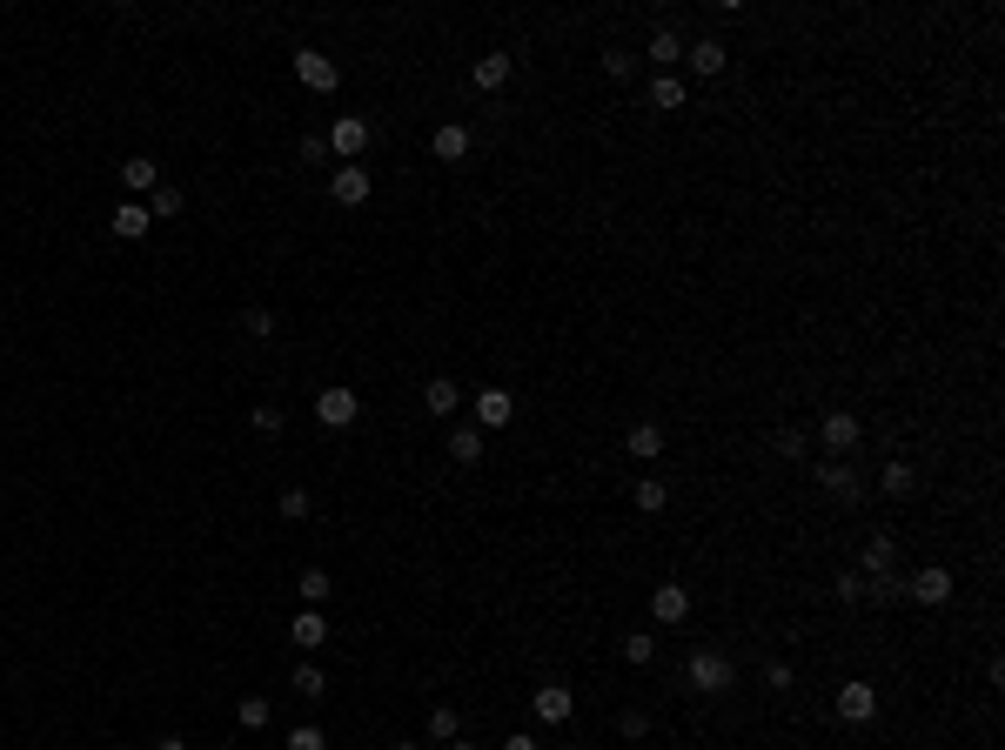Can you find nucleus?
Returning <instances> with one entry per match:
<instances>
[{
  "label": "nucleus",
  "instance_id": "f257e3e1",
  "mask_svg": "<svg viewBox=\"0 0 1005 750\" xmlns=\"http://www.w3.org/2000/svg\"><path fill=\"white\" fill-rule=\"evenodd\" d=\"M684 677H691V690H697V697H724V690H731V677H737V663L724 657V650H691Z\"/></svg>",
  "mask_w": 1005,
  "mask_h": 750
},
{
  "label": "nucleus",
  "instance_id": "f03ea898",
  "mask_svg": "<svg viewBox=\"0 0 1005 750\" xmlns=\"http://www.w3.org/2000/svg\"><path fill=\"white\" fill-rule=\"evenodd\" d=\"M811 476H818V489H825L831 503H865V483H858L851 456H831V463H818Z\"/></svg>",
  "mask_w": 1005,
  "mask_h": 750
},
{
  "label": "nucleus",
  "instance_id": "7ed1b4c3",
  "mask_svg": "<svg viewBox=\"0 0 1005 750\" xmlns=\"http://www.w3.org/2000/svg\"><path fill=\"white\" fill-rule=\"evenodd\" d=\"M295 81L309 94H335V81H342V67L322 54V47H295Z\"/></svg>",
  "mask_w": 1005,
  "mask_h": 750
},
{
  "label": "nucleus",
  "instance_id": "20e7f679",
  "mask_svg": "<svg viewBox=\"0 0 1005 750\" xmlns=\"http://www.w3.org/2000/svg\"><path fill=\"white\" fill-rule=\"evenodd\" d=\"M356 416H362V396H356V389H342V382L315 396V422H322V429H356Z\"/></svg>",
  "mask_w": 1005,
  "mask_h": 750
},
{
  "label": "nucleus",
  "instance_id": "39448f33",
  "mask_svg": "<svg viewBox=\"0 0 1005 750\" xmlns=\"http://www.w3.org/2000/svg\"><path fill=\"white\" fill-rule=\"evenodd\" d=\"M818 442H825L831 456H851V449H858V442H865V422L851 416V409H831V416L818 422Z\"/></svg>",
  "mask_w": 1005,
  "mask_h": 750
},
{
  "label": "nucleus",
  "instance_id": "423d86ee",
  "mask_svg": "<svg viewBox=\"0 0 1005 750\" xmlns=\"http://www.w3.org/2000/svg\"><path fill=\"white\" fill-rule=\"evenodd\" d=\"M905 596H912V603H925V610H938V603H952V570H938V563L912 570V576H905Z\"/></svg>",
  "mask_w": 1005,
  "mask_h": 750
},
{
  "label": "nucleus",
  "instance_id": "0eeeda50",
  "mask_svg": "<svg viewBox=\"0 0 1005 750\" xmlns=\"http://www.w3.org/2000/svg\"><path fill=\"white\" fill-rule=\"evenodd\" d=\"M362 148H369V121H362V114H342V121L329 128V155L335 161H362Z\"/></svg>",
  "mask_w": 1005,
  "mask_h": 750
},
{
  "label": "nucleus",
  "instance_id": "6e6552de",
  "mask_svg": "<svg viewBox=\"0 0 1005 750\" xmlns=\"http://www.w3.org/2000/svg\"><path fill=\"white\" fill-rule=\"evenodd\" d=\"M369 188H376V181H369V168H362V161H342V168L329 175V195L342 201V208H362V201H369Z\"/></svg>",
  "mask_w": 1005,
  "mask_h": 750
},
{
  "label": "nucleus",
  "instance_id": "1a4fd4ad",
  "mask_svg": "<svg viewBox=\"0 0 1005 750\" xmlns=\"http://www.w3.org/2000/svg\"><path fill=\"white\" fill-rule=\"evenodd\" d=\"M530 710H536V724H570V710H577V697H570V684H536Z\"/></svg>",
  "mask_w": 1005,
  "mask_h": 750
},
{
  "label": "nucleus",
  "instance_id": "9d476101",
  "mask_svg": "<svg viewBox=\"0 0 1005 750\" xmlns=\"http://www.w3.org/2000/svg\"><path fill=\"white\" fill-rule=\"evenodd\" d=\"M838 717H845V724H871V717H878V690H871L865 677H851V684L838 690Z\"/></svg>",
  "mask_w": 1005,
  "mask_h": 750
},
{
  "label": "nucleus",
  "instance_id": "9b49d317",
  "mask_svg": "<svg viewBox=\"0 0 1005 750\" xmlns=\"http://www.w3.org/2000/svg\"><path fill=\"white\" fill-rule=\"evenodd\" d=\"M108 228L121 235V242H141V235L155 228V215H148V201H114V208H108Z\"/></svg>",
  "mask_w": 1005,
  "mask_h": 750
},
{
  "label": "nucleus",
  "instance_id": "f8f14e48",
  "mask_svg": "<svg viewBox=\"0 0 1005 750\" xmlns=\"http://www.w3.org/2000/svg\"><path fill=\"white\" fill-rule=\"evenodd\" d=\"M684 61H691L697 74L711 81V74H724V67H731V47L717 41V34H704V41H684Z\"/></svg>",
  "mask_w": 1005,
  "mask_h": 750
},
{
  "label": "nucleus",
  "instance_id": "ddd939ff",
  "mask_svg": "<svg viewBox=\"0 0 1005 750\" xmlns=\"http://www.w3.org/2000/svg\"><path fill=\"white\" fill-rule=\"evenodd\" d=\"M650 617L657 623H684L691 617V590H684V583H657V590H650Z\"/></svg>",
  "mask_w": 1005,
  "mask_h": 750
},
{
  "label": "nucleus",
  "instance_id": "4468645a",
  "mask_svg": "<svg viewBox=\"0 0 1005 750\" xmlns=\"http://www.w3.org/2000/svg\"><path fill=\"white\" fill-rule=\"evenodd\" d=\"M510 416H516L510 389H476V429H503Z\"/></svg>",
  "mask_w": 1005,
  "mask_h": 750
},
{
  "label": "nucleus",
  "instance_id": "2eb2a0df",
  "mask_svg": "<svg viewBox=\"0 0 1005 750\" xmlns=\"http://www.w3.org/2000/svg\"><path fill=\"white\" fill-rule=\"evenodd\" d=\"M644 61L650 67H677L684 61V34H677V27H657V34L644 41Z\"/></svg>",
  "mask_w": 1005,
  "mask_h": 750
},
{
  "label": "nucleus",
  "instance_id": "dca6fc26",
  "mask_svg": "<svg viewBox=\"0 0 1005 750\" xmlns=\"http://www.w3.org/2000/svg\"><path fill=\"white\" fill-rule=\"evenodd\" d=\"M429 155H436V161H463L469 155V128H463V121H443V128L429 134Z\"/></svg>",
  "mask_w": 1005,
  "mask_h": 750
},
{
  "label": "nucleus",
  "instance_id": "f3484780",
  "mask_svg": "<svg viewBox=\"0 0 1005 750\" xmlns=\"http://www.w3.org/2000/svg\"><path fill=\"white\" fill-rule=\"evenodd\" d=\"M510 54H483V61H476V67H469V81H476V94H496V88H503V81H510Z\"/></svg>",
  "mask_w": 1005,
  "mask_h": 750
},
{
  "label": "nucleus",
  "instance_id": "a211bd4d",
  "mask_svg": "<svg viewBox=\"0 0 1005 750\" xmlns=\"http://www.w3.org/2000/svg\"><path fill=\"white\" fill-rule=\"evenodd\" d=\"M456 402H463V389H456L449 375H429L423 382V409L429 416H456Z\"/></svg>",
  "mask_w": 1005,
  "mask_h": 750
},
{
  "label": "nucleus",
  "instance_id": "6ab92c4d",
  "mask_svg": "<svg viewBox=\"0 0 1005 750\" xmlns=\"http://www.w3.org/2000/svg\"><path fill=\"white\" fill-rule=\"evenodd\" d=\"M121 181H128L134 195H155V188H161V168H155L148 155H128V161H121Z\"/></svg>",
  "mask_w": 1005,
  "mask_h": 750
},
{
  "label": "nucleus",
  "instance_id": "aec40b11",
  "mask_svg": "<svg viewBox=\"0 0 1005 750\" xmlns=\"http://www.w3.org/2000/svg\"><path fill=\"white\" fill-rule=\"evenodd\" d=\"M892 563H898V543H892V536H871L865 556H858V576H885Z\"/></svg>",
  "mask_w": 1005,
  "mask_h": 750
},
{
  "label": "nucleus",
  "instance_id": "412c9836",
  "mask_svg": "<svg viewBox=\"0 0 1005 750\" xmlns=\"http://www.w3.org/2000/svg\"><path fill=\"white\" fill-rule=\"evenodd\" d=\"M684 101H691V94H684L677 74H657V81H650V108H657V114H677Z\"/></svg>",
  "mask_w": 1005,
  "mask_h": 750
},
{
  "label": "nucleus",
  "instance_id": "4be33fe9",
  "mask_svg": "<svg viewBox=\"0 0 1005 750\" xmlns=\"http://www.w3.org/2000/svg\"><path fill=\"white\" fill-rule=\"evenodd\" d=\"M624 449L637 456V463H650V456H664V429H657V422H637V429L624 436Z\"/></svg>",
  "mask_w": 1005,
  "mask_h": 750
},
{
  "label": "nucleus",
  "instance_id": "5701e85b",
  "mask_svg": "<svg viewBox=\"0 0 1005 750\" xmlns=\"http://www.w3.org/2000/svg\"><path fill=\"white\" fill-rule=\"evenodd\" d=\"M878 489H885V496H912V489H918V469L905 463V456H892V463H885V476H878Z\"/></svg>",
  "mask_w": 1005,
  "mask_h": 750
},
{
  "label": "nucleus",
  "instance_id": "b1692460",
  "mask_svg": "<svg viewBox=\"0 0 1005 750\" xmlns=\"http://www.w3.org/2000/svg\"><path fill=\"white\" fill-rule=\"evenodd\" d=\"M771 449H778L784 463H804V449H811V429H798V422H784L778 436H771Z\"/></svg>",
  "mask_w": 1005,
  "mask_h": 750
},
{
  "label": "nucleus",
  "instance_id": "393cba45",
  "mask_svg": "<svg viewBox=\"0 0 1005 750\" xmlns=\"http://www.w3.org/2000/svg\"><path fill=\"white\" fill-rule=\"evenodd\" d=\"M329 590H335L329 570H302V576H295V596H302L309 610H322V603H329Z\"/></svg>",
  "mask_w": 1005,
  "mask_h": 750
},
{
  "label": "nucleus",
  "instance_id": "a878e982",
  "mask_svg": "<svg viewBox=\"0 0 1005 750\" xmlns=\"http://www.w3.org/2000/svg\"><path fill=\"white\" fill-rule=\"evenodd\" d=\"M289 637L302 643V650H322V643H329V623H322V610H302V617H295V630H289Z\"/></svg>",
  "mask_w": 1005,
  "mask_h": 750
},
{
  "label": "nucleus",
  "instance_id": "bb28decb",
  "mask_svg": "<svg viewBox=\"0 0 1005 750\" xmlns=\"http://www.w3.org/2000/svg\"><path fill=\"white\" fill-rule=\"evenodd\" d=\"M181 208H188V195H181V188H175V181H161V188H155V195H148V215H155V221H175V215H181Z\"/></svg>",
  "mask_w": 1005,
  "mask_h": 750
},
{
  "label": "nucleus",
  "instance_id": "cd10ccee",
  "mask_svg": "<svg viewBox=\"0 0 1005 750\" xmlns=\"http://www.w3.org/2000/svg\"><path fill=\"white\" fill-rule=\"evenodd\" d=\"M865 596H871V603H905V576H898V570L865 576Z\"/></svg>",
  "mask_w": 1005,
  "mask_h": 750
},
{
  "label": "nucleus",
  "instance_id": "c85d7f7f",
  "mask_svg": "<svg viewBox=\"0 0 1005 750\" xmlns=\"http://www.w3.org/2000/svg\"><path fill=\"white\" fill-rule=\"evenodd\" d=\"M449 456L456 463H483V429H449Z\"/></svg>",
  "mask_w": 1005,
  "mask_h": 750
},
{
  "label": "nucleus",
  "instance_id": "c756f323",
  "mask_svg": "<svg viewBox=\"0 0 1005 750\" xmlns=\"http://www.w3.org/2000/svg\"><path fill=\"white\" fill-rule=\"evenodd\" d=\"M630 503H637V509H644V516H657V509H664V503H670V483H657V476H644V483H637V489H630Z\"/></svg>",
  "mask_w": 1005,
  "mask_h": 750
},
{
  "label": "nucleus",
  "instance_id": "7c9ffc66",
  "mask_svg": "<svg viewBox=\"0 0 1005 750\" xmlns=\"http://www.w3.org/2000/svg\"><path fill=\"white\" fill-rule=\"evenodd\" d=\"M456 730H463V717H456L449 704L429 710V744H456Z\"/></svg>",
  "mask_w": 1005,
  "mask_h": 750
},
{
  "label": "nucleus",
  "instance_id": "2f4dec72",
  "mask_svg": "<svg viewBox=\"0 0 1005 750\" xmlns=\"http://www.w3.org/2000/svg\"><path fill=\"white\" fill-rule=\"evenodd\" d=\"M603 74H610V81H630V74H637V54H630V47H603Z\"/></svg>",
  "mask_w": 1005,
  "mask_h": 750
},
{
  "label": "nucleus",
  "instance_id": "473e14b6",
  "mask_svg": "<svg viewBox=\"0 0 1005 750\" xmlns=\"http://www.w3.org/2000/svg\"><path fill=\"white\" fill-rule=\"evenodd\" d=\"M650 657H657V637H650V630H630V637H624V663H637V670H644Z\"/></svg>",
  "mask_w": 1005,
  "mask_h": 750
},
{
  "label": "nucleus",
  "instance_id": "72a5a7b5",
  "mask_svg": "<svg viewBox=\"0 0 1005 750\" xmlns=\"http://www.w3.org/2000/svg\"><path fill=\"white\" fill-rule=\"evenodd\" d=\"M235 717H242V730H268V697H242Z\"/></svg>",
  "mask_w": 1005,
  "mask_h": 750
},
{
  "label": "nucleus",
  "instance_id": "f704fd0d",
  "mask_svg": "<svg viewBox=\"0 0 1005 750\" xmlns=\"http://www.w3.org/2000/svg\"><path fill=\"white\" fill-rule=\"evenodd\" d=\"M275 509H282L289 523H302V516L315 509V496H309V489H282V503H275Z\"/></svg>",
  "mask_w": 1005,
  "mask_h": 750
},
{
  "label": "nucleus",
  "instance_id": "c9c22d12",
  "mask_svg": "<svg viewBox=\"0 0 1005 750\" xmlns=\"http://www.w3.org/2000/svg\"><path fill=\"white\" fill-rule=\"evenodd\" d=\"M295 697H322V663H295Z\"/></svg>",
  "mask_w": 1005,
  "mask_h": 750
},
{
  "label": "nucleus",
  "instance_id": "e433bc0d",
  "mask_svg": "<svg viewBox=\"0 0 1005 750\" xmlns=\"http://www.w3.org/2000/svg\"><path fill=\"white\" fill-rule=\"evenodd\" d=\"M289 750H329V737H322V724H295L289 730Z\"/></svg>",
  "mask_w": 1005,
  "mask_h": 750
},
{
  "label": "nucleus",
  "instance_id": "4c0bfd02",
  "mask_svg": "<svg viewBox=\"0 0 1005 750\" xmlns=\"http://www.w3.org/2000/svg\"><path fill=\"white\" fill-rule=\"evenodd\" d=\"M248 429H255V436H282V409H275V402H262V409L248 416Z\"/></svg>",
  "mask_w": 1005,
  "mask_h": 750
},
{
  "label": "nucleus",
  "instance_id": "58836bf2",
  "mask_svg": "<svg viewBox=\"0 0 1005 750\" xmlns=\"http://www.w3.org/2000/svg\"><path fill=\"white\" fill-rule=\"evenodd\" d=\"M242 335L268 342V335H275V315H268V309H242Z\"/></svg>",
  "mask_w": 1005,
  "mask_h": 750
},
{
  "label": "nucleus",
  "instance_id": "ea45409f",
  "mask_svg": "<svg viewBox=\"0 0 1005 750\" xmlns=\"http://www.w3.org/2000/svg\"><path fill=\"white\" fill-rule=\"evenodd\" d=\"M617 730L637 744V737H650V717H644V710H617Z\"/></svg>",
  "mask_w": 1005,
  "mask_h": 750
},
{
  "label": "nucleus",
  "instance_id": "a19ab883",
  "mask_svg": "<svg viewBox=\"0 0 1005 750\" xmlns=\"http://www.w3.org/2000/svg\"><path fill=\"white\" fill-rule=\"evenodd\" d=\"M764 684H771V690H791V684H798V670H791V663H764Z\"/></svg>",
  "mask_w": 1005,
  "mask_h": 750
},
{
  "label": "nucleus",
  "instance_id": "79ce46f5",
  "mask_svg": "<svg viewBox=\"0 0 1005 750\" xmlns=\"http://www.w3.org/2000/svg\"><path fill=\"white\" fill-rule=\"evenodd\" d=\"M858 596H865V576L845 570V576H838V603H858Z\"/></svg>",
  "mask_w": 1005,
  "mask_h": 750
},
{
  "label": "nucleus",
  "instance_id": "37998d69",
  "mask_svg": "<svg viewBox=\"0 0 1005 750\" xmlns=\"http://www.w3.org/2000/svg\"><path fill=\"white\" fill-rule=\"evenodd\" d=\"M302 161H315V168H322V161H329V141H322V134H302Z\"/></svg>",
  "mask_w": 1005,
  "mask_h": 750
},
{
  "label": "nucleus",
  "instance_id": "c03bdc74",
  "mask_svg": "<svg viewBox=\"0 0 1005 750\" xmlns=\"http://www.w3.org/2000/svg\"><path fill=\"white\" fill-rule=\"evenodd\" d=\"M503 750H536V737H530V730H510V737H503Z\"/></svg>",
  "mask_w": 1005,
  "mask_h": 750
},
{
  "label": "nucleus",
  "instance_id": "a18cd8bd",
  "mask_svg": "<svg viewBox=\"0 0 1005 750\" xmlns=\"http://www.w3.org/2000/svg\"><path fill=\"white\" fill-rule=\"evenodd\" d=\"M155 750H188V744H181V737H161V744Z\"/></svg>",
  "mask_w": 1005,
  "mask_h": 750
},
{
  "label": "nucleus",
  "instance_id": "49530a36",
  "mask_svg": "<svg viewBox=\"0 0 1005 750\" xmlns=\"http://www.w3.org/2000/svg\"><path fill=\"white\" fill-rule=\"evenodd\" d=\"M449 750H483V744H463V737H456V744H449Z\"/></svg>",
  "mask_w": 1005,
  "mask_h": 750
},
{
  "label": "nucleus",
  "instance_id": "de8ad7c7",
  "mask_svg": "<svg viewBox=\"0 0 1005 750\" xmlns=\"http://www.w3.org/2000/svg\"><path fill=\"white\" fill-rule=\"evenodd\" d=\"M215 750H242V744H215Z\"/></svg>",
  "mask_w": 1005,
  "mask_h": 750
},
{
  "label": "nucleus",
  "instance_id": "09e8293b",
  "mask_svg": "<svg viewBox=\"0 0 1005 750\" xmlns=\"http://www.w3.org/2000/svg\"><path fill=\"white\" fill-rule=\"evenodd\" d=\"M557 750H583V744H557Z\"/></svg>",
  "mask_w": 1005,
  "mask_h": 750
},
{
  "label": "nucleus",
  "instance_id": "8fccbe9b",
  "mask_svg": "<svg viewBox=\"0 0 1005 750\" xmlns=\"http://www.w3.org/2000/svg\"><path fill=\"white\" fill-rule=\"evenodd\" d=\"M396 750H416V744H396Z\"/></svg>",
  "mask_w": 1005,
  "mask_h": 750
},
{
  "label": "nucleus",
  "instance_id": "3c124183",
  "mask_svg": "<svg viewBox=\"0 0 1005 750\" xmlns=\"http://www.w3.org/2000/svg\"><path fill=\"white\" fill-rule=\"evenodd\" d=\"M108 750H121V744H108Z\"/></svg>",
  "mask_w": 1005,
  "mask_h": 750
}]
</instances>
